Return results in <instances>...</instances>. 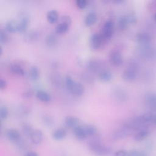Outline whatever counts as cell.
Returning a JSON list of instances; mask_svg holds the SVG:
<instances>
[{
  "label": "cell",
  "instance_id": "1",
  "mask_svg": "<svg viewBox=\"0 0 156 156\" xmlns=\"http://www.w3.org/2000/svg\"><path fill=\"white\" fill-rule=\"evenodd\" d=\"M65 84L66 88L73 94L78 96H82L85 91L84 86L80 82L75 81L70 76L65 78Z\"/></svg>",
  "mask_w": 156,
  "mask_h": 156
},
{
  "label": "cell",
  "instance_id": "2",
  "mask_svg": "<svg viewBox=\"0 0 156 156\" xmlns=\"http://www.w3.org/2000/svg\"><path fill=\"white\" fill-rule=\"evenodd\" d=\"M138 66L135 62H131L122 73V79L127 82L133 81L137 76Z\"/></svg>",
  "mask_w": 156,
  "mask_h": 156
},
{
  "label": "cell",
  "instance_id": "3",
  "mask_svg": "<svg viewBox=\"0 0 156 156\" xmlns=\"http://www.w3.org/2000/svg\"><path fill=\"white\" fill-rule=\"evenodd\" d=\"M113 32L114 23L112 20H108L104 23L100 34L101 35L103 40H106L110 39L112 37Z\"/></svg>",
  "mask_w": 156,
  "mask_h": 156
},
{
  "label": "cell",
  "instance_id": "4",
  "mask_svg": "<svg viewBox=\"0 0 156 156\" xmlns=\"http://www.w3.org/2000/svg\"><path fill=\"white\" fill-rule=\"evenodd\" d=\"M88 147L92 152L99 156H107L109 155L112 152V149L111 147L104 146L102 143L94 145Z\"/></svg>",
  "mask_w": 156,
  "mask_h": 156
},
{
  "label": "cell",
  "instance_id": "5",
  "mask_svg": "<svg viewBox=\"0 0 156 156\" xmlns=\"http://www.w3.org/2000/svg\"><path fill=\"white\" fill-rule=\"evenodd\" d=\"M20 21L18 23V32L20 33L24 32L28 28L30 19L27 14L25 12H23L20 15Z\"/></svg>",
  "mask_w": 156,
  "mask_h": 156
},
{
  "label": "cell",
  "instance_id": "6",
  "mask_svg": "<svg viewBox=\"0 0 156 156\" xmlns=\"http://www.w3.org/2000/svg\"><path fill=\"white\" fill-rule=\"evenodd\" d=\"M110 62L116 66H119L123 63V58L121 52L116 49L112 50L109 53Z\"/></svg>",
  "mask_w": 156,
  "mask_h": 156
},
{
  "label": "cell",
  "instance_id": "7",
  "mask_svg": "<svg viewBox=\"0 0 156 156\" xmlns=\"http://www.w3.org/2000/svg\"><path fill=\"white\" fill-rule=\"evenodd\" d=\"M103 38L100 34L94 33L91 35L89 40V46L91 50H97L102 45Z\"/></svg>",
  "mask_w": 156,
  "mask_h": 156
},
{
  "label": "cell",
  "instance_id": "8",
  "mask_svg": "<svg viewBox=\"0 0 156 156\" xmlns=\"http://www.w3.org/2000/svg\"><path fill=\"white\" fill-rule=\"evenodd\" d=\"M112 95L114 99L119 102H124L127 98L126 91L121 87H116L113 90Z\"/></svg>",
  "mask_w": 156,
  "mask_h": 156
},
{
  "label": "cell",
  "instance_id": "9",
  "mask_svg": "<svg viewBox=\"0 0 156 156\" xmlns=\"http://www.w3.org/2000/svg\"><path fill=\"white\" fill-rule=\"evenodd\" d=\"M130 130L128 129L127 127L124 126L120 129H118L114 131L112 134V139L113 140L121 139L127 135V134L130 132Z\"/></svg>",
  "mask_w": 156,
  "mask_h": 156
},
{
  "label": "cell",
  "instance_id": "10",
  "mask_svg": "<svg viewBox=\"0 0 156 156\" xmlns=\"http://www.w3.org/2000/svg\"><path fill=\"white\" fill-rule=\"evenodd\" d=\"M5 136L9 140L14 143H16L21 138L19 131L13 128L9 129L5 132Z\"/></svg>",
  "mask_w": 156,
  "mask_h": 156
},
{
  "label": "cell",
  "instance_id": "11",
  "mask_svg": "<svg viewBox=\"0 0 156 156\" xmlns=\"http://www.w3.org/2000/svg\"><path fill=\"white\" fill-rule=\"evenodd\" d=\"M146 105L151 109H156V93H147L144 96Z\"/></svg>",
  "mask_w": 156,
  "mask_h": 156
},
{
  "label": "cell",
  "instance_id": "12",
  "mask_svg": "<svg viewBox=\"0 0 156 156\" xmlns=\"http://www.w3.org/2000/svg\"><path fill=\"white\" fill-rule=\"evenodd\" d=\"M135 38L136 41L144 46L149 44L151 41V35L146 32H139L138 33L136 36Z\"/></svg>",
  "mask_w": 156,
  "mask_h": 156
},
{
  "label": "cell",
  "instance_id": "13",
  "mask_svg": "<svg viewBox=\"0 0 156 156\" xmlns=\"http://www.w3.org/2000/svg\"><path fill=\"white\" fill-rule=\"evenodd\" d=\"M80 119L74 116H67L64 119V124L68 128H75L79 126Z\"/></svg>",
  "mask_w": 156,
  "mask_h": 156
},
{
  "label": "cell",
  "instance_id": "14",
  "mask_svg": "<svg viewBox=\"0 0 156 156\" xmlns=\"http://www.w3.org/2000/svg\"><path fill=\"white\" fill-rule=\"evenodd\" d=\"M30 138L33 144H39L43 141V133L40 129H35L31 134Z\"/></svg>",
  "mask_w": 156,
  "mask_h": 156
},
{
  "label": "cell",
  "instance_id": "15",
  "mask_svg": "<svg viewBox=\"0 0 156 156\" xmlns=\"http://www.w3.org/2000/svg\"><path fill=\"white\" fill-rule=\"evenodd\" d=\"M40 36V33L37 30H31L25 34L24 40L27 43H33L37 41Z\"/></svg>",
  "mask_w": 156,
  "mask_h": 156
},
{
  "label": "cell",
  "instance_id": "16",
  "mask_svg": "<svg viewBox=\"0 0 156 156\" xmlns=\"http://www.w3.org/2000/svg\"><path fill=\"white\" fill-rule=\"evenodd\" d=\"M73 133L75 137L80 141L84 140L88 136L83 126H78L73 129Z\"/></svg>",
  "mask_w": 156,
  "mask_h": 156
},
{
  "label": "cell",
  "instance_id": "17",
  "mask_svg": "<svg viewBox=\"0 0 156 156\" xmlns=\"http://www.w3.org/2000/svg\"><path fill=\"white\" fill-rule=\"evenodd\" d=\"M87 68L92 72H97L101 68V63L98 59H91L87 62Z\"/></svg>",
  "mask_w": 156,
  "mask_h": 156
},
{
  "label": "cell",
  "instance_id": "18",
  "mask_svg": "<svg viewBox=\"0 0 156 156\" xmlns=\"http://www.w3.org/2000/svg\"><path fill=\"white\" fill-rule=\"evenodd\" d=\"M66 131L62 128L57 129L52 133V138L56 141H60L63 140L66 136Z\"/></svg>",
  "mask_w": 156,
  "mask_h": 156
},
{
  "label": "cell",
  "instance_id": "19",
  "mask_svg": "<svg viewBox=\"0 0 156 156\" xmlns=\"http://www.w3.org/2000/svg\"><path fill=\"white\" fill-rule=\"evenodd\" d=\"M97 21V15L94 12H89L85 16L84 23L87 27H90L94 24Z\"/></svg>",
  "mask_w": 156,
  "mask_h": 156
},
{
  "label": "cell",
  "instance_id": "20",
  "mask_svg": "<svg viewBox=\"0 0 156 156\" xmlns=\"http://www.w3.org/2000/svg\"><path fill=\"white\" fill-rule=\"evenodd\" d=\"M129 26V23L128 22L127 16L126 15L121 16L118 20L117 23V28L119 30L122 31L126 30L128 26Z\"/></svg>",
  "mask_w": 156,
  "mask_h": 156
},
{
  "label": "cell",
  "instance_id": "21",
  "mask_svg": "<svg viewBox=\"0 0 156 156\" xmlns=\"http://www.w3.org/2000/svg\"><path fill=\"white\" fill-rule=\"evenodd\" d=\"M98 77L101 81L104 82H108L112 79L113 75L110 71L104 69L100 71Z\"/></svg>",
  "mask_w": 156,
  "mask_h": 156
},
{
  "label": "cell",
  "instance_id": "22",
  "mask_svg": "<svg viewBox=\"0 0 156 156\" xmlns=\"http://www.w3.org/2000/svg\"><path fill=\"white\" fill-rule=\"evenodd\" d=\"M36 97L38 100L44 102H48L51 99V95L44 90H38L36 93Z\"/></svg>",
  "mask_w": 156,
  "mask_h": 156
},
{
  "label": "cell",
  "instance_id": "23",
  "mask_svg": "<svg viewBox=\"0 0 156 156\" xmlns=\"http://www.w3.org/2000/svg\"><path fill=\"white\" fill-rule=\"evenodd\" d=\"M45 43L49 48L55 46L57 43V38L54 34H48L45 38Z\"/></svg>",
  "mask_w": 156,
  "mask_h": 156
},
{
  "label": "cell",
  "instance_id": "24",
  "mask_svg": "<svg viewBox=\"0 0 156 156\" xmlns=\"http://www.w3.org/2000/svg\"><path fill=\"white\" fill-rule=\"evenodd\" d=\"M5 29L10 33L18 32V23L13 20H9L5 23Z\"/></svg>",
  "mask_w": 156,
  "mask_h": 156
},
{
  "label": "cell",
  "instance_id": "25",
  "mask_svg": "<svg viewBox=\"0 0 156 156\" xmlns=\"http://www.w3.org/2000/svg\"><path fill=\"white\" fill-rule=\"evenodd\" d=\"M83 126L84 127V129L85 130V132L87 136L91 137L97 135L98 129L94 125L88 124H85Z\"/></svg>",
  "mask_w": 156,
  "mask_h": 156
},
{
  "label": "cell",
  "instance_id": "26",
  "mask_svg": "<svg viewBox=\"0 0 156 156\" xmlns=\"http://www.w3.org/2000/svg\"><path fill=\"white\" fill-rule=\"evenodd\" d=\"M58 13L55 10H49L46 13V19L51 24L55 23L58 20Z\"/></svg>",
  "mask_w": 156,
  "mask_h": 156
},
{
  "label": "cell",
  "instance_id": "27",
  "mask_svg": "<svg viewBox=\"0 0 156 156\" xmlns=\"http://www.w3.org/2000/svg\"><path fill=\"white\" fill-rule=\"evenodd\" d=\"M10 70L12 73H13L15 74L18 75V76H24L25 74V71L24 70V69L23 68V67H21L20 65L16 64V63H13L10 65Z\"/></svg>",
  "mask_w": 156,
  "mask_h": 156
},
{
  "label": "cell",
  "instance_id": "28",
  "mask_svg": "<svg viewBox=\"0 0 156 156\" xmlns=\"http://www.w3.org/2000/svg\"><path fill=\"white\" fill-rule=\"evenodd\" d=\"M21 130L24 135L30 137L34 130L33 129V127L28 122H23L21 124Z\"/></svg>",
  "mask_w": 156,
  "mask_h": 156
},
{
  "label": "cell",
  "instance_id": "29",
  "mask_svg": "<svg viewBox=\"0 0 156 156\" xmlns=\"http://www.w3.org/2000/svg\"><path fill=\"white\" fill-rule=\"evenodd\" d=\"M41 121L43 124L48 127H52L54 124V119L53 117L49 114H47V113L43 115L41 117Z\"/></svg>",
  "mask_w": 156,
  "mask_h": 156
},
{
  "label": "cell",
  "instance_id": "30",
  "mask_svg": "<svg viewBox=\"0 0 156 156\" xmlns=\"http://www.w3.org/2000/svg\"><path fill=\"white\" fill-rule=\"evenodd\" d=\"M29 76L33 80H36L40 76V71L38 67L35 65H32L29 69Z\"/></svg>",
  "mask_w": 156,
  "mask_h": 156
},
{
  "label": "cell",
  "instance_id": "31",
  "mask_svg": "<svg viewBox=\"0 0 156 156\" xmlns=\"http://www.w3.org/2000/svg\"><path fill=\"white\" fill-rule=\"evenodd\" d=\"M70 26L63 23H59L55 27V32L58 34H64L66 32H67L69 30Z\"/></svg>",
  "mask_w": 156,
  "mask_h": 156
},
{
  "label": "cell",
  "instance_id": "32",
  "mask_svg": "<svg viewBox=\"0 0 156 156\" xmlns=\"http://www.w3.org/2000/svg\"><path fill=\"white\" fill-rule=\"evenodd\" d=\"M149 132L146 129H141L140 130V131L138 133H136V134L135 135V139L138 141H141L144 140L146 138H147Z\"/></svg>",
  "mask_w": 156,
  "mask_h": 156
},
{
  "label": "cell",
  "instance_id": "33",
  "mask_svg": "<svg viewBox=\"0 0 156 156\" xmlns=\"http://www.w3.org/2000/svg\"><path fill=\"white\" fill-rule=\"evenodd\" d=\"M51 80L53 84H54L56 86H60L62 85V79L60 74L54 73L51 76Z\"/></svg>",
  "mask_w": 156,
  "mask_h": 156
},
{
  "label": "cell",
  "instance_id": "34",
  "mask_svg": "<svg viewBox=\"0 0 156 156\" xmlns=\"http://www.w3.org/2000/svg\"><path fill=\"white\" fill-rule=\"evenodd\" d=\"M127 156H147V154L142 151L132 150L127 151Z\"/></svg>",
  "mask_w": 156,
  "mask_h": 156
},
{
  "label": "cell",
  "instance_id": "35",
  "mask_svg": "<svg viewBox=\"0 0 156 156\" xmlns=\"http://www.w3.org/2000/svg\"><path fill=\"white\" fill-rule=\"evenodd\" d=\"M9 115V110L6 106L2 105L0 108V118L2 120L5 119Z\"/></svg>",
  "mask_w": 156,
  "mask_h": 156
},
{
  "label": "cell",
  "instance_id": "36",
  "mask_svg": "<svg viewBox=\"0 0 156 156\" xmlns=\"http://www.w3.org/2000/svg\"><path fill=\"white\" fill-rule=\"evenodd\" d=\"M128 20V22L129 23V25H132V24H135L136 21H137V19L136 17L135 16V15H134L132 13H128L127 15H126Z\"/></svg>",
  "mask_w": 156,
  "mask_h": 156
},
{
  "label": "cell",
  "instance_id": "37",
  "mask_svg": "<svg viewBox=\"0 0 156 156\" xmlns=\"http://www.w3.org/2000/svg\"><path fill=\"white\" fill-rule=\"evenodd\" d=\"M18 113L23 116H27L30 113V108L26 105L20 106Z\"/></svg>",
  "mask_w": 156,
  "mask_h": 156
},
{
  "label": "cell",
  "instance_id": "38",
  "mask_svg": "<svg viewBox=\"0 0 156 156\" xmlns=\"http://www.w3.org/2000/svg\"><path fill=\"white\" fill-rule=\"evenodd\" d=\"M8 41V35L7 33L3 30H0V43L1 44H5Z\"/></svg>",
  "mask_w": 156,
  "mask_h": 156
},
{
  "label": "cell",
  "instance_id": "39",
  "mask_svg": "<svg viewBox=\"0 0 156 156\" xmlns=\"http://www.w3.org/2000/svg\"><path fill=\"white\" fill-rule=\"evenodd\" d=\"M60 23H63L69 26H71V24L72 23L71 18L69 15H63L61 17Z\"/></svg>",
  "mask_w": 156,
  "mask_h": 156
},
{
  "label": "cell",
  "instance_id": "40",
  "mask_svg": "<svg viewBox=\"0 0 156 156\" xmlns=\"http://www.w3.org/2000/svg\"><path fill=\"white\" fill-rule=\"evenodd\" d=\"M77 7L80 9H85L87 5V2L85 0H77L76 1Z\"/></svg>",
  "mask_w": 156,
  "mask_h": 156
},
{
  "label": "cell",
  "instance_id": "41",
  "mask_svg": "<svg viewBox=\"0 0 156 156\" xmlns=\"http://www.w3.org/2000/svg\"><path fill=\"white\" fill-rule=\"evenodd\" d=\"M16 146L17 147L18 149H19L20 150H24L26 148V143L21 138L20 140H18V141H16L15 143Z\"/></svg>",
  "mask_w": 156,
  "mask_h": 156
},
{
  "label": "cell",
  "instance_id": "42",
  "mask_svg": "<svg viewBox=\"0 0 156 156\" xmlns=\"http://www.w3.org/2000/svg\"><path fill=\"white\" fill-rule=\"evenodd\" d=\"M127 151L125 150H119L115 152V156H127Z\"/></svg>",
  "mask_w": 156,
  "mask_h": 156
},
{
  "label": "cell",
  "instance_id": "43",
  "mask_svg": "<svg viewBox=\"0 0 156 156\" xmlns=\"http://www.w3.org/2000/svg\"><path fill=\"white\" fill-rule=\"evenodd\" d=\"M7 86V82L2 79H0V89L2 90H4L5 89Z\"/></svg>",
  "mask_w": 156,
  "mask_h": 156
},
{
  "label": "cell",
  "instance_id": "44",
  "mask_svg": "<svg viewBox=\"0 0 156 156\" xmlns=\"http://www.w3.org/2000/svg\"><path fill=\"white\" fill-rule=\"evenodd\" d=\"M32 95V92L30 90H27L23 93V96L25 98H30Z\"/></svg>",
  "mask_w": 156,
  "mask_h": 156
},
{
  "label": "cell",
  "instance_id": "45",
  "mask_svg": "<svg viewBox=\"0 0 156 156\" xmlns=\"http://www.w3.org/2000/svg\"><path fill=\"white\" fill-rule=\"evenodd\" d=\"M26 156H38V154L37 152H34V151H30L28 152L26 154Z\"/></svg>",
  "mask_w": 156,
  "mask_h": 156
},
{
  "label": "cell",
  "instance_id": "46",
  "mask_svg": "<svg viewBox=\"0 0 156 156\" xmlns=\"http://www.w3.org/2000/svg\"><path fill=\"white\" fill-rule=\"evenodd\" d=\"M152 123H154V124H155L156 125V115H155V118H154V121H153V122Z\"/></svg>",
  "mask_w": 156,
  "mask_h": 156
},
{
  "label": "cell",
  "instance_id": "47",
  "mask_svg": "<svg viewBox=\"0 0 156 156\" xmlns=\"http://www.w3.org/2000/svg\"><path fill=\"white\" fill-rule=\"evenodd\" d=\"M154 21L156 22V13L154 15Z\"/></svg>",
  "mask_w": 156,
  "mask_h": 156
},
{
  "label": "cell",
  "instance_id": "48",
  "mask_svg": "<svg viewBox=\"0 0 156 156\" xmlns=\"http://www.w3.org/2000/svg\"><path fill=\"white\" fill-rule=\"evenodd\" d=\"M0 50H1V54H2V48L1 46L0 47Z\"/></svg>",
  "mask_w": 156,
  "mask_h": 156
}]
</instances>
